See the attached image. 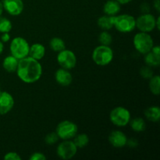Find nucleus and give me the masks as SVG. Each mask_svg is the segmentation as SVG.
Masks as SVG:
<instances>
[{
	"label": "nucleus",
	"mask_w": 160,
	"mask_h": 160,
	"mask_svg": "<svg viewBox=\"0 0 160 160\" xmlns=\"http://www.w3.org/2000/svg\"><path fill=\"white\" fill-rule=\"evenodd\" d=\"M16 72L21 81L26 84H34L42 77V67L39 60L28 56L19 60Z\"/></svg>",
	"instance_id": "1"
},
{
	"label": "nucleus",
	"mask_w": 160,
	"mask_h": 160,
	"mask_svg": "<svg viewBox=\"0 0 160 160\" xmlns=\"http://www.w3.org/2000/svg\"><path fill=\"white\" fill-rule=\"evenodd\" d=\"M114 57V53L110 46L99 45L95 47L92 54V60L96 65L105 67L110 63Z\"/></svg>",
	"instance_id": "2"
},
{
	"label": "nucleus",
	"mask_w": 160,
	"mask_h": 160,
	"mask_svg": "<svg viewBox=\"0 0 160 160\" xmlns=\"http://www.w3.org/2000/svg\"><path fill=\"white\" fill-rule=\"evenodd\" d=\"M133 45L134 48L140 54L145 55L150 52L154 46V41L148 33H137L133 38Z\"/></svg>",
	"instance_id": "3"
},
{
	"label": "nucleus",
	"mask_w": 160,
	"mask_h": 160,
	"mask_svg": "<svg viewBox=\"0 0 160 160\" xmlns=\"http://www.w3.org/2000/svg\"><path fill=\"white\" fill-rule=\"evenodd\" d=\"M114 28L121 33H131L136 28V19L130 14L114 16Z\"/></svg>",
	"instance_id": "4"
},
{
	"label": "nucleus",
	"mask_w": 160,
	"mask_h": 160,
	"mask_svg": "<svg viewBox=\"0 0 160 160\" xmlns=\"http://www.w3.org/2000/svg\"><path fill=\"white\" fill-rule=\"evenodd\" d=\"M30 45L28 41L22 37H16L12 39L9 45V50L12 56L17 59H21L29 55Z\"/></svg>",
	"instance_id": "5"
},
{
	"label": "nucleus",
	"mask_w": 160,
	"mask_h": 160,
	"mask_svg": "<svg viewBox=\"0 0 160 160\" xmlns=\"http://www.w3.org/2000/svg\"><path fill=\"white\" fill-rule=\"evenodd\" d=\"M109 119L112 123L118 128H123L129 124L131 119L130 111L123 106L113 108L109 113Z\"/></svg>",
	"instance_id": "6"
},
{
	"label": "nucleus",
	"mask_w": 160,
	"mask_h": 160,
	"mask_svg": "<svg viewBox=\"0 0 160 160\" xmlns=\"http://www.w3.org/2000/svg\"><path fill=\"white\" fill-rule=\"evenodd\" d=\"M78 132V125L70 120H62L58 123L56 128V133L62 140H71Z\"/></svg>",
	"instance_id": "7"
},
{
	"label": "nucleus",
	"mask_w": 160,
	"mask_h": 160,
	"mask_svg": "<svg viewBox=\"0 0 160 160\" xmlns=\"http://www.w3.org/2000/svg\"><path fill=\"white\" fill-rule=\"evenodd\" d=\"M56 60L61 68L69 70L74 68L77 65V56L75 53L67 48L58 52Z\"/></svg>",
	"instance_id": "8"
},
{
	"label": "nucleus",
	"mask_w": 160,
	"mask_h": 160,
	"mask_svg": "<svg viewBox=\"0 0 160 160\" xmlns=\"http://www.w3.org/2000/svg\"><path fill=\"white\" fill-rule=\"evenodd\" d=\"M78 149V148L74 145L73 141L62 140V142L59 144L56 148V154L60 159L68 160L76 156Z\"/></svg>",
	"instance_id": "9"
},
{
	"label": "nucleus",
	"mask_w": 160,
	"mask_h": 160,
	"mask_svg": "<svg viewBox=\"0 0 160 160\" xmlns=\"http://www.w3.org/2000/svg\"><path fill=\"white\" fill-rule=\"evenodd\" d=\"M156 18L151 14L142 13L136 19V28L142 32L149 33L156 29Z\"/></svg>",
	"instance_id": "10"
},
{
	"label": "nucleus",
	"mask_w": 160,
	"mask_h": 160,
	"mask_svg": "<svg viewBox=\"0 0 160 160\" xmlns=\"http://www.w3.org/2000/svg\"><path fill=\"white\" fill-rule=\"evenodd\" d=\"M2 3L4 10L13 17L20 15L24 9L23 0H2Z\"/></svg>",
	"instance_id": "11"
},
{
	"label": "nucleus",
	"mask_w": 160,
	"mask_h": 160,
	"mask_svg": "<svg viewBox=\"0 0 160 160\" xmlns=\"http://www.w3.org/2000/svg\"><path fill=\"white\" fill-rule=\"evenodd\" d=\"M14 106V98L8 92H0V115L9 113Z\"/></svg>",
	"instance_id": "12"
},
{
	"label": "nucleus",
	"mask_w": 160,
	"mask_h": 160,
	"mask_svg": "<svg viewBox=\"0 0 160 160\" xmlns=\"http://www.w3.org/2000/svg\"><path fill=\"white\" fill-rule=\"evenodd\" d=\"M128 139L126 134L123 131H119V130L112 131L109 135V143L114 148H120L125 147L127 145Z\"/></svg>",
	"instance_id": "13"
},
{
	"label": "nucleus",
	"mask_w": 160,
	"mask_h": 160,
	"mask_svg": "<svg viewBox=\"0 0 160 160\" xmlns=\"http://www.w3.org/2000/svg\"><path fill=\"white\" fill-rule=\"evenodd\" d=\"M55 80L60 86L67 87L71 84L73 81V76L70 70L60 67L55 73Z\"/></svg>",
	"instance_id": "14"
},
{
	"label": "nucleus",
	"mask_w": 160,
	"mask_h": 160,
	"mask_svg": "<svg viewBox=\"0 0 160 160\" xmlns=\"http://www.w3.org/2000/svg\"><path fill=\"white\" fill-rule=\"evenodd\" d=\"M121 5L117 0H108L103 6V12L106 15L114 17L120 12Z\"/></svg>",
	"instance_id": "15"
},
{
	"label": "nucleus",
	"mask_w": 160,
	"mask_h": 160,
	"mask_svg": "<svg viewBox=\"0 0 160 160\" xmlns=\"http://www.w3.org/2000/svg\"><path fill=\"white\" fill-rule=\"evenodd\" d=\"M45 55V47L41 43H34L30 45L29 55L28 56L37 60L43 59Z\"/></svg>",
	"instance_id": "16"
},
{
	"label": "nucleus",
	"mask_w": 160,
	"mask_h": 160,
	"mask_svg": "<svg viewBox=\"0 0 160 160\" xmlns=\"http://www.w3.org/2000/svg\"><path fill=\"white\" fill-rule=\"evenodd\" d=\"M19 59L14 57L13 56H8L3 59L2 67L8 73H14L17 71V67H18Z\"/></svg>",
	"instance_id": "17"
},
{
	"label": "nucleus",
	"mask_w": 160,
	"mask_h": 160,
	"mask_svg": "<svg viewBox=\"0 0 160 160\" xmlns=\"http://www.w3.org/2000/svg\"><path fill=\"white\" fill-rule=\"evenodd\" d=\"M97 24L102 31H109L114 28V17L105 14L98 19Z\"/></svg>",
	"instance_id": "18"
},
{
	"label": "nucleus",
	"mask_w": 160,
	"mask_h": 160,
	"mask_svg": "<svg viewBox=\"0 0 160 160\" xmlns=\"http://www.w3.org/2000/svg\"><path fill=\"white\" fill-rule=\"evenodd\" d=\"M145 116L149 121L157 123L160 120V108L156 106H149L145 110Z\"/></svg>",
	"instance_id": "19"
},
{
	"label": "nucleus",
	"mask_w": 160,
	"mask_h": 160,
	"mask_svg": "<svg viewBox=\"0 0 160 160\" xmlns=\"http://www.w3.org/2000/svg\"><path fill=\"white\" fill-rule=\"evenodd\" d=\"M129 124L131 129L135 132H143L146 129V123L142 117H135L130 120Z\"/></svg>",
	"instance_id": "20"
},
{
	"label": "nucleus",
	"mask_w": 160,
	"mask_h": 160,
	"mask_svg": "<svg viewBox=\"0 0 160 160\" xmlns=\"http://www.w3.org/2000/svg\"><path fill=\"white\" fill-rule=\"evenodd\" d=\"M144 56H145V65L151 67H157L160 65V56L155 54L152 51L148 52Z\"/></svg>",
	"instance_id": "21"
},
{
	"label": "nucleus",
	"mask_w": 160,
	"mask_h": 160,
	"mask_svg": "<svg viewBox=\"0 0 160 160\" xmlns=\"http://www.w3.org/2000/svg\"><path fill=\"white\" fill-rule=\"evenodd\" d=\"M73 142L74 145H76L78 148H83L87 146L89 143V138L88 134L84 133H81V134H77L73 138Z\"/></svg>",
	"instance_id": "22"
},
{
	"label": "nucleus",
	"mask_w": 160,
	"mask_h": 160,
	"mask_svg": "<svg viewBox=\"0 0 160 160\" xmlns=\"http://www.w3.org/2000/svg\"><path fill=\"white\" fill-rule=\"evenodd\" d=\"M49 47L52 51L56 52L62 51L66 48V43L62 38L59 37H55L50 40Z\"/></svg>",
	"instance_id": "23"
},
{
	"label": "nucleus",
	"mask_w": 160,
	"mask_h": 160,
	"mask_svg": "<svg viewBox=\"0 0 160 160\" xmlns=\"http://www.w3.org/2000/svg\"><path fill=\"white\" fill-rule=\"evenodd\" d=\"M149 89L152 94L159 95L160 94V77L159 75H153L149 79Z\"/></svg>",
	"instance_id": "24"
},
{
	"label": "nucleus",
	"mask_w": 160,
	"mask_h": 160,
	"mask_svg": "<svg viewBox=\"0 0 160 160\" xmlns=\"http://www.w3.org/2000/svg\"><path fill=\"white\" fill-rule=\"evenodd\" d=\"M98 42L100 45L109 46L112 42V36L109 31H102L98 36Z\"/></svg>",
	"instance_id": "25"
},
{
	"label": "nucleus",
	"mask_w": 160,
	"mask_h": 160,
	"mask_svg": "<svg viewBox=\"0 0 160 160\" xmlns=\"http://www.w3.org/2000/svg\"><path fill=\"white\" fill-rule=\"evenodd\" d=\"M12 28V22L6 17L0 16V33H9Z\"/></svg>",
	"instance_id": "26"
},
{
	"label": "nucleus",
	"mask_w": 160,
	"mask_h": 160,
	"mask_svg": "<svg viewBox=\"0 0 160 160\" xmlns=\"http://www.w3.org/2000/svg\"><path fill=\"white\" fill-rule=\"evenodd\" d=\"M140 75L145 80H149L154 75L151 67L145 65L140 69Z\"/></svg>",
	"instance_id": "27"
},
{
	"label": "nucleus",
	"mask_w": 160,
	"mask_h": 160,
	"mask_svg": "<svg viewBox=\"0 0 160 160\" xmlns=\"http://www.w3.org/2000/svg\"><path fill=\"white\" fill-rule=\"evenodd\" d=\"M59 138L58 137L57 134L55 132H51L48 133L46 136L45 137V142L47 145H54V144L57 143V142L59 141Z\"/></svg>",
	"instance_id": "28"
},
{
	"label": "nucleus",
	"mask_w": 160,
	"mask_h": 160,
	"mask_svg": "<svg viewBox=\"0 0 160 160\" xmlns=\"http://www.w3.org/2000/svg\"><path fill=\"white\" fill-rule=\"evenodd\" d=\"M4 159L6 160H20L21 157L16 152H9L4 156Z\"/></svg>",
	"instance_id": "29"
},
{
	"label": "nucleus",
	"mask_w": 160,
	"mask_h": 160,
	"mask_svg": "<svg viewBox=\"0 0 160 160\" xmlns=\"http://www.w3.org/2000/svg\"><path fill=\"white\" fill-rule=\"evenodd\" d=\"M30 160H45L46 159V156L43 154L42 152H34L29 158Z\"/></svg>",
	"instance_id": "30"
},
{
	"label": "nucleus",
	"mask_w": 160,
	"mask_h": 160,
	"mask_svg": "<svg viewBox=\"0 0 160 160\" xmlns=\"http://www.w3.org/2000/svg\"><path fill=\"white\" fill-rule=\"evenodd\" d=\"M140 9L141 12H142V13H148V12H150V6L148 3L147 2H143L140 6Z\"/></svg>",
	"instance_id": "31"
},
{
	"label": "nucleus",
	"mask_w": 160,
	"mask_h": 160,
	"mask_svg": "<svg viewBox=\"0 0 160 160\" xmlns=\"http://www.w3.org/2000/svg\"><path fill=\"white\" fill-rule=\"evenodd\" d=\"M127 145L130 147V148H136L138 145V142L137 139L135 138H130L128 139V142H127Z\"/></svg>",
	"instance_id": "32"
},
{
	"label": "nucleus",
	"mask_w": 160,
	"mask_h": 160,
	"mask_svg": "<svg viewBox=\"0 0 160 160\" xmlns=\"http://www.w3.org/2000/svg\"><path fill=\"white\" fill-rule=\"evenodd\" d=\"M0 40H1L3 43L8 42L10 40V35L9 34V33H2L1 35V39H0Z\"/></svg>",
	"instance_id": "33"
},
{
	"label": "nucleus",
	"mask_w": 160,
	"mask_h": 160,
	"mask_svg": "<svg viewBox=\"0 0 160 160\" xmlns=\"http://www.w3.org/2000/svg\"><path fill=\"white\" fill-rule=\"evenodd\" d=\"M152 52L153 53H155V54L158 55V56H160V47L159 45H155L152 47V48L151 50Z\"/></svg>",
	"instance_id": "34"
},
{
	"label": "nucleus",
	"mask_w": 160,
	"mask_h": 160,
	"mask_svg": "<svg viewBox=\"0 0 160 160\" xmlns=\"http://www.w3.org/2000/svg\"><path fill=\"white\" fill-rule=\"evenodd\" d=\"M153 6L157 12L160 11V0H154L153 2Z\"/></svg>",
	"instance_id": "35"
},
{
	"label": "nucleus",
	"mask_w": 160,
	"mask_h": 160,
	"mask_svg": "<svg viewBox=\"0 0 160 160\" xmlns=\"http://www.w3.org/2000/svg\"><path fill=\"white\" fill-rule=\"evenodd\" d=\"M117 1L118 2L120 5H126L131 2L132 0H117Z\"/></svg>",
	"instance_id": "36"
},
{
	"label": "nucleus",
	"mask_w": 160,
	"mask_h": 160,
	"mask_svg": "<svg viewBox=\"0 0 160 160\" xmlns=\"http://www.w3.org/2000/svg\"><path fill=\"white\" fill-rule=\"evenodd\" d=\"M4 51V43L0 40V55Z\"/></svg>",
	"instance_id": "37"
},
{
	"label": "nucleus",
	"mask_w": 160,
	"mask_h": 160,
	"mask_svg": "<svg viewBox=\"0 0 160 160\" xmlns=\"http://www.w3.org/2000/svg\"><path fill=\"white\" fill-rule=\"evenodd\" d=\"M159 22H160V17H158L156 18V29L159 30Z\"/></svg>",
	"instance_id": "38"
},
{
	"label": "nucleus",
	"mask_w": 160,
	"mask_h": 160,
	"mask_svg": "<svg viewBox=\"0 0 160 160\" xmlns=\"http://www.w3.org/2000/svg\"><path fill=\"white\" fill-rule=\"evenodd\" d=\"M3 10H4V9H3L2 3V2H0V16H2V14Z\"/></svg>",
	"instance_id": "39"
},
{
	"label": "nucleus",
	"mask_w": 160,
	"mask_h": 160,
	"mask_svg": "<svg viewBox=\"0 0 160 160\" xmlns=\"http://www.w3.org/2000/svg\"><path fill=\"white\" fill-rule=\"evenodd\" d=\"M0 92H1V86H0Z\"/></svg>",
	"instance_id": "40"
}]
</instances>
